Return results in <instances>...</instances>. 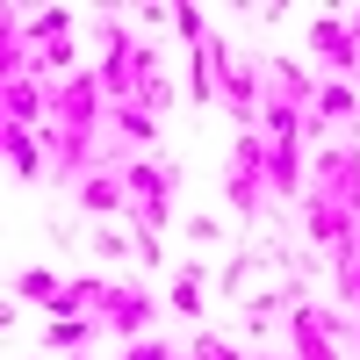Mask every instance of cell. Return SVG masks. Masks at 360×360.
Listing matches in <instances>:
<instances>
[{
	"label": "cell",
	"instance_id": "obj_3",
	"mask_svg": "<svg viewBox=\"0 0 360 360\" xmlns=\"http://www.w3.org/2000/svg\"><path fill=\"white\" fill-rule=\"evenodd\" d=\"M123 188H130V224H152V231L173 224V188H180V173H173L166 159H152V166H123Z\"/></svg>",
	"mask_w": 360,
	"mask_h": 360
},
{
	"label": "cell",
	"instance_id": "obj_2",
	"mask_svg": "<svg viewBox=\"0 0 360 360\" xmlns=\"http://www.w3.org/2000/svg\"><path fill=\"white\" fill-rule=\"evenodd\" d=\"M259 195H266V130H238V152H231V180H224V202L238 217H259Z\"/></svg>",
	"mask_w": 360,
	"mask_h": 360
},
{
	"label": "cell",
	"instance_id": "obj_17",
	"mask_svg": "<svg viewBox=\"0 0 360 360\" xmlns=\"http://www.w3.org/2000/svg\"><path fill=\"white\" fill-rule=\"evenodd\" d=\"M173 29L188 37V51H202V44H209V22H202V8H173Z\"/></svg>",
	"mask_w": 360,
	"mask_h": 360
},
{
	"label": "cell",
	"instance_id": "obj_1",
	"mask_svg": "<svg viewBox=\"0 0 360 360\" xmlns=\"http://www.w3.org/2000/svg\"><path fill=\"white\" fill-rule=\"evenodd\" d=\"M101 108H108L101 79H94V72H72V79H58V94H51V123L65 130L72 144H94V130H101Z\"/></svg>",
	"mask_w": 360,
	"mask_h": 360
},
{
	"label": "cell",
	"instance_id": "obj_20",
	"mask_svg": "<svg viewBox=\"0 0 360 360\" xmlns=\"http://www.w3.org/2000/svg\"><path fill=\"white\" fill-rule=\"evenodd\" d=\"M346 37H353V44H360V8H353V15H346Z\"/></svg>",
	"mask_w": 360,
	"mask_h": 360
},
{
	"label": "cell",
	"instance_id": "obj_6",
	"mask_svg": "<svg viewBox=\"0 0 360 360\" xmlns=\"http://www.w3.org/2000/svg\"><path fill=\"white\" fill-rule=\"evenodd\" d=\"M310 51L332 65V79H353V86H360V44L346 37L339 15H317V22H310Z\"/></svg>",
	"mask_w": 360,
	"mask_h": 360
},
{
	"label": "cell",
	"instance_id": "obj_9",
	"mask_svg": "<svg viewBox=\"0 0 360 360\" xmlns=\"http://www.w3.org/2000/svg\"><path fill=\"white\" fill-rule=\"evenodd\" d=\"M108 130H115V144H159V115L123 101V108H108Z\"/></svg>",
	"mask_w": 360,
	"mask_h": 360
},
{
	"label": "cell",
	"instance_id": "obj_19",
	"mask_svg": "<svg viewBox=\"0 0 360 360\" xmlns=\"http://www.w3.org/2000/svg\"><path fill=\"white\" fill-rule=\"evenodd\" d=\"M339 303H353V310H360V259H353V266H339Z\"/></svg>",
	"mask_w": 360,
	"mask_h": 360
},
{
	"label": "cell",
	"instance_id": "obj_11",
	"mask_svg": "<svg viewBox=\"0 0 360 360\" xmlns=\"http://www.w3.org/2000/svg\"><path fill=\"white\" fill-rule=\"evenodd\" d=\"M0 144H8V166H15L22 180H44V137H37V130H15V123H8Z\"/></svg>",
	"mask_w": 360,
	"mask_h": 360
},
{
	"label": "cell",
	"instance_id": "obj_21",
	"mask_svg": "<svg viewBox=\"0 0 360 360\" xmlns=\"http://www.w3.org/2000/svg\"><path fill=\"white\" fill-rule=\"evenodd\" d=\"M72 360H79V353H72Z\"/></svg>",
	"mask_w": 360,
	"mask_h": 360
},
{
	"label": "cell",
	"instance_id": "obj_14",
	"mask_svg": "<svg viewBox=\"0 0 360 360\" xmlns=\"http://www.w3.org/2000/svg\"><path fill=\"white\" fill-rule=\"evenodd\" d=\"M101 332V317H51V332H44V346L51 353H79L86 339Z\"/></svg>",
	"mask_w": 360,
	"mask_h": 360
},
{
	"label": "cell",
	"instance_id": "obj_4",
	"mask_svg": "<svg viewBox=\"0 0 360 360\" xmlns=\"http://www.w3.org/2000/svg\"><path fill=\"white\" fill-rule=\"evenodd\" d=\"M101 332H115V339H152V317H159V303H152V295H144L137 281H108V295H101Z\"/></svg>",
	"mask_w": 360,
	"mask_h": 360
},
{
	"label": "cell",
	"instance_id": "obj_5",
	"mask_svg": "<svg viewBox=\"0 0 360 360\" xmlns=\"http://www.w3.org/2000/svg\"><path fill=\"white\" fill-rule=\"evenodd\" d=\"M339 332H346V317H332V310L303 303V295L288 303V339H295V360H346V353H339Z\"/></svg>",
	"mask_w": 360,
	"mask_h": 360
},
{
	"label": "cell",
	"instance_id": "obj_16",
	"mask_svg": "<svg viewBox=\"0 0 360 360\" xmlns=\"http://www.w3.org/2000/svg\"><path fill=\"white\" fill-rule=\"evenodd\" d=\"M166 101H173V86H166V72H144V79H137V108H152V115H159Z\"/></svg>",
	"mask_w": 360,
	"mask_h": 360
},
{
	"label": "cell",
	"instance_id": "obj_8",
	"mask_svg": "<svg viewBox=\"0 0 360 360\" xmlns=\"http://www.w3.org/2000/svg\"><path fill=\"white\" fill-rule=\"evenodd\" d=\"M72 195H79L86 217H130V188H123V173H108V166H94L86 180H72Z\"/></svg>",
	"mask_w": 360,
	"mask_h": 360
},
{
	"label": "cell",
	"instance_id": "obj_15",
	"mask_svg": "<svg viewBox=\"0 0 360 360\" xmlns=\"http://www.w3.org/2000/svg\"><path fill=\"white\" fill-rule=\"evenodd\" d=\"M86 245H94V259H101V266H123V259L137 252V238H130V231H115V224H101Z\"/></svg>",
	"mask_w": 360,
	"mask_h": 360
},
{
	"label": "cell",
	"instance_id": "obj_10",
	"mask_svg": "<svg viewBox=\"0 0 360 360\" xmlns=\"http://www.w3.org/2000/svg\"><path fill=\"white\" fill-rule=\"evenodd\" d=\"M22 51H44V44H72V8H37V22L15 37Z\"/></svg>",
	"mask_w": 360,
	"mask_h": 360
},
{
	"label": "cell",
	"instance_id": "obj_7",
	"mask_svg": "<svg viewBox=\"0 0 360 360\" xmlns=\"http://www.w3.org/2000/svg\"><path fill=\"white\" fill-rule=\"evenodd\" d=\"M0 108H8L15 130H44V123H51V94H44L37 72H8V86H0Z\"/></svg>",
	"mask_w": 360,
	"mask_h": 360
},
{
	"label": "cell",
	"instance_id": "obj_12",
	"mask_svg": "<svg viewBox=\"0 0 360 360\" xmlns=\"http://www.w3.org/2000/svg\"><path fill=\"white\" fill-rule=\"evenodd\" d=\"M166 310H173V317H202V310H209V281L195 274V266H180V274H173V288H166Z\"/></svg>",
	"mask_w": 360,
	"mask_h": 360
},
{
	"label": "cell",
	"instance_id": "obj_13",
	"mask_svg": "<svg viewBox=\"0 0 360 360\" xmlns=\"http://www.w3.org/2000/svg\"><path fill=\"white\" fill-rule=\"evenodd\" d=\"M65 295V274H51V266H29V274H15V303H58Z\"/></svg>",
	"mask_w": 360,
	"mask_h": 360
},
{
	"label": "cell",
	"instance_id": "obj_18",
	"mask_svg": "<svg viewBox=\"0 0 360 360\" xmlns=\"http://www.w3.org/2000/svg\"><path fill=\"white\" fill-rule=\"evenodd\" d=\"M123 360H180V353H173L166 339H130V346H123Z\"/></svg>",
	"mask_w": 360,
	"mask_h": 360
}]
</instances>
